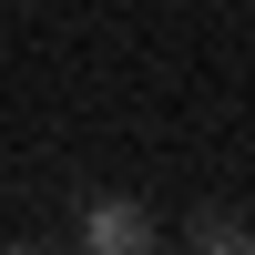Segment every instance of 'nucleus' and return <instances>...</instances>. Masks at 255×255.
Segmentation results:
<instances>
[{
  "instance_id": "nucleus-1",
  "label": "nucleus",
  "mask_w": 255,
  "mask_h": 255,
  "mask_svg": "<svg viewBox=\"0 0 255 255\" xmlns=\"http://www.w3.org/2000/svg\"><path fill=\"white\" fill-rule=\"evenodd\" d=\"M72 235L92 245V255H153V245H163V215H153V204H133V194H92Z\"/></svg>"
},
{
  "instance_id": "nucleus-2",
  "label": "nucleus",
  "mask_w": 255,
  "mask_h": 255,
  "mask_svg": "<svg viewBox=\"0 0 255 255\" xmlns=\"http://www.w3.org/2000/svg\"><path fill=\"white\" fill-rule=\"evenodd\" d=\"M174 235L194 245V255H245V245H255V225H245V215H225V204H194Z\"/></svg>"
}]
</instances>
